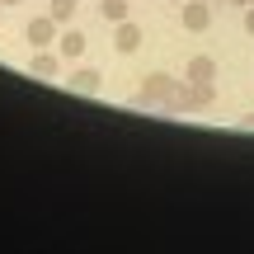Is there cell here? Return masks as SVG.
I'll list each match as a JSON object with an SVG mask.
<instances>
[{
    "label": "cell",
    "instance_id": "6da1fadb",
    "mask_svg": "<svg viewBox=\"0 0 254 254\" xmlns=\"http://www.w3.org/2000/svg\"><path fill=\"white\" fill-rule=\"evenodd\" d=\"M212 99H217L212 80H184V85H174L170 113H202V109H212Z\"/></svg>",
    "mask_w": 254,
    "mask_h": 254
},
{
    "label": "cell",
    "instance_id": "7a4b0ae2",
    "mask_svg": "<svg viewBox=\"0 0 254 254\" xmlns=\"http://www.w3.org/2000/svg\"><path fill=\"white\" fill-rule=\"evenodd\" d=\"M174 75H165V71H151L141 80V94H136V104H141V109H165L170 113V99H174Z\"/></svg>",
    "mask_w": 254,
    "mask_h": 254
},
{
    "label": "cell",
    "instance_id": "3957f363",
    "mask_svg": "<svg viewBox=\"0 0 254 254\" xmlns=\"http://www.w3.org/2000/svg\"><path fill=\"white\" fill-rule=\"evenodd\" d=\"M57 28H62V24H57L52 14H38V19L24 24V38H28V47H57V38H62Z\"/></svg>",
    "mask_w": 254,
    "mask_h": 254
},
{
    "label": "cell",
    "instance_id": "277c9868",
    "mask_svg": "<svg viewBox=\"0 0 254 254\" xmlns=\"http://www.w3.org/2000/svg\"><path fill=\"white\" fill-rule=\"evenodd\" d=\"M179 24L189 28V33H207V24H212V0H184V5H179Z\"/></svg>",
    "mask_w": 254,
    "mask_h": 254
},
{
    "label": "cell",
    "instance_id": "5b68a950",
    "mask_svg": "<svg viewBox=\"0 0 254 254\" xmlns=\"http://www.w3.org/2000/svg\"><path fill=\"white\" fill-rule=\"evenodd\" d=\"M57 71H62V52H43V47H38V52L28 57V75H33V80H57Z\"/></svg>",
    "mask_w": 254,
    "mask_h": 254
},
{
    "label": "cell",
    "instance_id": "8992f818",
    "mask_svg": "<svg viewBox=\"0 0 254 254\" xmlns=\"http://www.w3.org/2000/svg\"><path fill=\"white\" fill-rule=\"evenodd\" d=\"M136 47H141V28L132 24V19H123V24H113V52H136Z\"/></svg>",
    "mask_w": 254,
    "mask_h": 254
},
{
    "label": "cell",
    "instance_id": "52a82bcc",
    "mask_svg": "<svg viewBox=\"0 0 254 254\" xmlns=\"http://www.w3.org/2000/svg\"><path fill=\"white\" fill-rule=\"evenodd\" d=\"M85 47H90V43H85V28H66V33L57 38V52H62V57H71V62H80V57H85Z\"/></svg>",
    "mask_w": 254,
    "mask_h": 254
},
{
    "label": "cell",
    "instance_id": "ba28073f",
    "mask_svg": "<svg viewBox=\"0 0 254 254\" xmlns=\"http://www.w3.org/2000/svg\"><path fill=\"white\" fill-rule=\"evenodd\" d=\"M99 85H104V75L94 71V66H75V71H71V90H80V94H94Z\"/></svg>",
    "mask_w": 254,
    "mask_h": 254
},
{
    "label": "cell",
    "instance_id": "9c48e42d",
    "mask_svg": "<svg viewBox=\"0 0 254 254\" xmlns=\"http://www.w3.org/2000/svg\"><path fill=\"white\" fill-rule=\"evenodd\" d=\"M189 80H217V62L212 57H189Z\"/></svg>",
    "mask_w": 254,
    "mask_h": 254
},
{
    "label": "cell",
    "instance_id": "30bf717a",
    "mask_svg": "<svg viewBox=\"0 0 254 254\" xmlns=\"http://www.w3.org/2000/svg\"><path fill=\"white\" fill-rule=\"evenodd\" d=\"M75 9H80V0H52V5H47V14H52L57 24H71Z\"/></svg>",
    "mask_w": 254,
    "mask_h": 254
},
{
    "label": "cell",
    "instance_id": "8fae6325",
    "mask_svg": "<svg viewBox=\"0 0 254 254\" xmlns=\"http://www.w3.org/2000/svg\"><path fill=\"white\" fill-rule=\"evenodd\" d=\"M99 14L109 19V24H123L127 19V0H99Z\"/></svg>",
    "mask_w": 254,
    "mask_h": 254
},
{
    "label": "cell",
    "instance_id": "7c38bea8",
    "mask_svg": "<svg viewBox=\"0 0 254 254\" xmlns=\"http://www.w3.org/2000/svg\"><path fill=\"white\" fill-rule=\"evenodd\" d=\"M245 33H250V38H254V5H250V9H245Z\"/></svg>",
    "mask_w": 254,
    "mask_h": 254
},
{
    "label": "cell",
    "instance_id": "4fadbf2b",
    "mask_svg": "<svg viewBox=\"0 0 254 254\" xmlns=\"http://www.w3.org/2000/svg\"><path fill=\"white\" fill-rule=\"evenodd\" d=\"M221 5H236V9H250V0H221Z\"/></svg>",
    "mask_w": 254,
    "mask_h": 254
},
{
    "label": "cell",
    "instance_id": "5bb4252c",
    "mask_svg": "<svg viewBox=\"0 0 254 254\" xmlns=\"http://www.w3.org/2000/svg\"><path fill=\"white\" fill-rule=\"evenodd\" d=\"M0 5H24V0H0Z\"/></svg>",
    "mask_w": 254,
    "mask_h": 254
},
{
    "label": "cell",
    "instance_id": "9a60e30c",
    "mask_svg": "<svg viewBox=\"0 0 254 254\" xmlns=\"http://www.w3.org/2000/svg\"><path fill=\"white\" fill-rule=\"evenodd\" d=\"M174 5H184V0H174Z\"/></svg>",
    "mask_w": 254,
    "mask_h": 254
},
{
    "label": "cell",
    "instance_id": "2e32d148",
    "mask_svg": "<svg viewBox=\"0 0 254 254\" xmlns=\"http://www.w3.org/2000/svg\"><path fill=\"white\" fill-rule=\"evenodd\" d=\"M0 9H5V5H0ZM0 19H5V14H0Z\"/></svg>",
    "mask_w": 254,
    "mask_h": 254
},
{
    "label": "cell",
    "instance_id": "e0dca14e",
    "mask_svg": "<svg viewBox=\"0 0 254 254\" xmlns=\"http://www.w3.org/2000/svg\"><path fill=\"white\" fill-rule=\"evenodd\" d=\"M250 5H254V0H250Z\"/></svg>",
    "mask_w": 254,
    "mask_h": 254
}]
</instances>
